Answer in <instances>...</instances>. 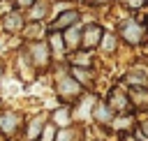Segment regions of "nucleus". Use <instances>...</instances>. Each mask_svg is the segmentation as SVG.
<instances>
[{
    "mask_svg": "<svg viewBox=\"0 0 148 141\" xmlns=\"http://www.w3.org/2000/svg\"><path fill=\"white\" fill-rule=\"evenodd\" d=\"M120 35H123V39L130 42V44H141L143 37H146V28L130 18V21H123V23H120Z\"/></svg>",
    "mask_w": 148,
    "mask_h": 141,
    "instance_id": "1",
    "label": "nucleus"
},
{
    "mask_svg": "<svg viewBox=\"0 0 148 141\" xmlns=\"http://www.w3.org/2000/svg\"><path fill=\"white\" fill-rule=\"evenodd\" d=\"M102 28L97 25V23H90L86 30H83V37H81V42H83V49H92V46H97L99 44V39H102Z\"/></svg>",
    "mask_w": 148,
    "mask_h": 141,
    "instance_id": "2",
    "label": "nucleus"
},
{
    "mask_svg": "<svg viewBox=\"0 0 148 141\" xmlns=\"http://www.w3.org/2000/svg\"><path fill=\"white\" fill-rule=\"evenodd\" d=\"M58 90H60V95H62V97H74V95H79V92H81V86H79L74 79L65 76V79H60Z\"/></svg>",
    "mask_w": 148,
    "mask_h": 141,
    "instance_id": "3",
    "label": "nucleus"
},
{
    "mask_svg": "<svg viewBox=\"0 0 148 141\" xmlns=\"http://www.w3.org/2000/svg\"><path fill=\"white\" fill-rule=\"evenodd\" d=\"M18 116L16 113H5V116H0V129L9 136V134H14V129L18 127Z\"/></svg>",
    "mask_w": 148,
    "mask_h": 141,
    "instance_id": "4",
    "label": "nucleus"
},
{
    "mask_svg": "<svg viewBox=\"0 0 148 141\" xmlns=\"http://www.w3.org/2000/svg\"><path fill=\"white\" fill-rule=\"evenodd\" d=\"M72 23H74V25L79 23V14H76V12H65V14H60V16L56 18L53 28H56V30H65V28H69Z\"/></svg>",
    "mask_w": 148,
    "mask_h": 141,
    "instance_id": "5",
    "label": "nucleus"
},
{
    "mask_svg": "<svg viewBox=\"0 0 148 141\" xmlns=\"http://www.w3.org/2000/svg\"><path fill=\"white\" fill-rule=\"evenodd\" d=\"M32 58H35V62H37L39 67H44V65H46L49 53H46V44H44V42H37V44L32 46Z\"/></svg>",
    "mask_w": 148,
    "mask_h": 141,
    "instance_id": "6",
    "label": "nucleus"
},
{
    "mask_svg": "<svg viewBox=\"0 0 148 141\" xmlns=\"http://www.w3.org/2000/svg\"><path fill=\"white\" fill-rule=\"evenodd\" d=\"M79 42H81V30H79L76 25L67 28V32H65V44H67L69 49H76V46H79Z\"/></svg>",
    "mask_w": 148,
    "mask_h": 141,
    "instance_id": "7",
    "label": "nucleus"
},
{
    "mask_svg": "<svg viewBox=\"0 0 148 141\" xmlns=\"http://www.w3.org/2000/svg\"><path fill=\"white\" fill-rule=\"evenodd\" d=\"M21 25H23V18H21V14H16V12L5 18V28H7V30H18Z\"/></svg>",
    "mask_w": 148,
    "mask_h": 141,
    "instance_id": "8",
    "label": "nucleus"
},
{
    "mask_svg": "<svg viewBox=\"0 0 148 141\" xmlns=\"http://www.w3.org/2000/svg\"><path fill=\"white\" fill-rule=\"evenodd\" d=\"M42 125H44V118L32 120V125H30V129H28V139H37V134L42 132Z\"/></svg>",
    "mask_w": 148,
    "mask_h": 141,
    "instance_id": "9",
    "label": "nucleus"
},
{
    "mask_svg": "<svg viewBox=\"0 0 148 141\" xmlns=\"http://www.w3.org/2000/svg\"><path fill=\"white\" fill-rule=\"evenodd\" d=\"M99 42H102V46H104L106 51H113V49H116V37H113V35H102Z\"/></svg>",
    "mask_w": 148,
    "mask_h": 141,
    "instance_id": "10",
    "label": "nucleus"
},
{
    "mask_svg": "<svg viewBox=\"0 0 148 141\" xmlns=\"http://www.w3.org/2000/svg\"><path fill=\"white\" fill-rule=\"evenodd\" d=\"M51 46H53V51H62V39H60V35H51Z\"/></svg>",
    "mask_w": 148,
    "mask_h": 141,
    "instance_id": "11",
    "label": "nucleus"
},
{
    "mask_svg": "<svg viewBox=\"0 0 148 141\" xmlns=\"http://www.w3.org/2000/svg\"><path fill=\"white\" fill-rule=\"evenodd\" d=\"M74 76H76L79 81H83V83L90 79V74H88V72H83V69H79V67H74Z\"/></svg>",
    "mask_w": 148,
    "mask_h": 141,
    "instance_id": "12",
    "label": "nucleus"
},
{
    "mask_svg": "<svg viewBox=\"0 0 148 141\" xmlns=\"http://www.w3.org/2000/svg\"><path fill=\"white\" fill-rule=\"evenodd\" d=\"M97 118H99V120H104V123H106V120H111L109 109H106V106H99V109H97Z\"/></svg>",
    "mask_w": 148,
    "mask_h": 141,
    "instance_id": "13",
    "label": "nucleus"
},
{
    "mask_svg": "<svg viewBox=\"0 0 148 141\" xmlns=\"http://www.w3.org/2000/svg\"><path fill=\"white\" fill-rule=\"evenodd\" d=\"M56 118H58V123H60V125H67V123H69V116H67V111H65V109H60V111L56 113Z\"/></svg>",
    "mask_w": 148,
    "mask_h": 141,
    "instance_id": "14",
    "label": "nucleus"
},
{
    "mask_svg": "<svg viewBox=\"0 0 148 141\" xmlns=\"http://www.w3.org/2000/svg\"><path fill=\"white\" fill-rule=\"evenodd\" d=\"M125 5H127V7H132V9H139V7L143 5V0H125Z\"/></svg>",
    "mask_w": 148,
    "mask_h": 141,
    "instance_id": "15",
    "label": "nucleus"
},
{
    "mask_svg": "<svg viewBox=\"0 0 148 141\" xmlns=\"http://www.w3.org/2000/svg\"><path fill=\"white\" fill-rule=\"evenodd\" d=\"M16 5H23L25 7V5H32V0H16Z\"/></svg>",
    "mask_w": 148,
    "mask_h": 141,
    "instance_id": "16",
    "label": "nucleus"
},
{
    "mask_svg": "<svg viewBox=\"0 0 148 141\" xmlns=\"http://www.w3.org/2000/svg\"><path fill=\"white\" fill-rule=\"evenodd\" d=\"M90 5H104V2H109V0H88Z\"/></svg>",
    "mask_w": 148,
    "mask_h": 141,
    "instance_id": "17",
    "label": "nucleus"
},
{
    "mask_svg": "<svg viewBox=\"0 0 148 141\" xmlns=\"http://www.w3.org/2000/svg\"><path fill=\"white\" fill-rule=\"evenodd\" d=\"M0 72H2V69H0Z\"/></svg>",
    "mask_w": 148,
    "mask_h": 141,
    "instance_id": "18",
    "label": "nucleus"
}]
</instances>
